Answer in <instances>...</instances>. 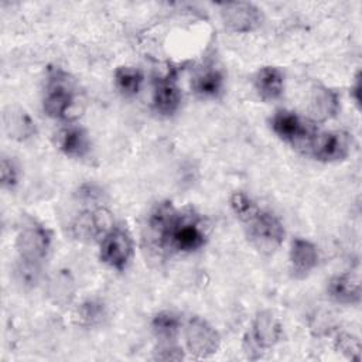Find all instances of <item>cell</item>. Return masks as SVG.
<instances>
[{
    "mask_svg": "<svg viewBox=\"0 0 362 362\" xmlns=\"http://www.w3.org/2000/svg\"><path fill=\"white\" fill-rule=\"evenodd\" d=\"M281 325L270 311H260L249 331V345L256 351L273 348L281 338Z\"/></svg>",
    "mask_w": 362,
    "mask_h": 362,
    "instance_id": "11",
    "label": "cell"
},
{
    "mask_svg": "<svg viewBox=\"0 0 362 362\" xmlns=\"http://www.w3.org/2000/svg\"><path fill=\"white\" fill-rule=\"evenodd\" d=\"M351 150V139L344 132H324L314 136L308 153L318 161L334 163L344 160Z\"/></svg>",
    "mask_w": 362,
    "mask_h": 362,
    "instance_id": "8",
    "label": "cell"
},
{
    "mask_svg": "<svg viewBox=\"0 0 362 362\" xmlns=\"http://www.w3.org/2000/svg\"><path fill=\"white\" fill-rule=\"evenodd\" d=\"M133 253L132 238L122 228H112L102 239L99 257L100 260L116 270H123Z\"/></svg>",
    "mask_w": 362,
    "mask_h": 362,
    "instance_id": "7",
    "label": "cell"
},
{
    "mask_svg": "<svg viewBox=\"0 0 362 362\" xmlns=\"http://www.w3.org/2000/svg\"><path fill=\"white\" fill-rule=\"evenodd\" d=\"M3 123L8 137H13L17 140H25L31 137L33 133H35V123L21 109H16L10 106L3 115Z\"/></svg>",
    "mask_w": 362,
    "mask_h": 362,
    "instance_id": "19",
    "label": "cell"
},
{
    "mask_svg": "<svg viewBox=\"0 0 362 362\" xmlns=\"http://www.w3.org/2000/svg\"><path fill=\"white\" fill-rule=\"evenodd\" d=\"M115 83L124 96H133L141 88L143 74L134 66H119L115 71Z\"/></svg>",
    "mask_w": 362,
    "mask_h": 362,
    "instance_id": "21",
    "label": "cell"
},
{
    "mask_svg": "<svg viewBox=\"0 0 362 362\" xmlns=\"http://www.w3.org/2000/svg\"><path fill=\"white\" fill-rule=\"evenodd\" d=\"M328 296L341 304H356L361 300L359 281L352 274L334 276L327 287Z\"/></svg>",
    "mask_w": 362,
    "mask_h": 362,
    "instance_id": "18",
    "label": "cell"
},
{
    "mask_svg": "<svg viewBox=\"0 0 362 362\" xmlns=\"http://www.w3.org/2000/svg\"><path fill=\"white\" fill-rule=\"evenodd\" d=\"M255 89L264 100H274L284 90V75L276 66H263L255 76Z\"/></svg>",
    "mask_w": 362,
    "mask_h": 362,
    "instance_id": "17",
    "label": "cell"
},
{
    "mask_svg": "<svg viewBox=\"0 0 362 362\" xmlns=\"http://www.w3.org/2000/svg\"><path fill=\"white\" fill-rule=\"evenodd\" d=\"M103 311H102V307L99 304H95V303H88V304H83V308H82V318L89 321V322H93L96 320H99L102 317Z\"/></svg>",
    "mask_w": 362,
    "mask_h": 362,
    "instance_id": "26",
    "label": "cell"
},
{
    "mask_svg": "<svg viewBox=\"0 0 362 362\" xmlns=\"http://www.w3.org/2000/svg\"><path fill=\"white\" fill-rule=\"evenodd\" d=\"M42 107L49 117L59 120H72L81 115L78 92L66 72L55 69L49 74Z\"/></svg>",
    "mask_w": 362,
    "mask_h": 362,
    "instance_id": "2",
    "label": "cell"
},
{
    "mask_svg": "<svg viewBox=\"0 0 362 362\" xmlns=\"http://www.w3.org/2000/svg\"><path fill=\"white\" fill-rule=\"evenodd\" d=\"M57 143L65 156L75 158L85 157L90 147L86 132L78 126H68L62 129L57 136Z\"/></svg>",
    "mask_w": 362,
    "mask_h": 362,
    "instance_id": "16",
    "label": "cell"
},
{
    "mask_svg": "<svg viewBox=\"0 0 362 362\" xmlns=\"http://www.w3.org/2000/svg\"><path fill=\"white\" fill-rule=\"evenodd\" d=\"M272 130L284 141L303 150H308L317 129L308 120L291 110H277L270 120Z\"/></svg>",
    "mask_w": 362,
    "mask_h": 362,
    "instance_id": "4",
    "label": "cell"
},
{
    "mask_svg": "<svg viewBox=\"0 0 362 362\" xmlns=\"http://www.w3.org/2000/svg\"><path fill=\"white\" fill-rule=\"evenodd\" d=\"M51 247V233L49 230L37 223L31 222L24 225L16 239V249L20 259L30 267L41 263Z\"/></svg>",
    "mask_w": 362,
    "mask_h": 362,
    "instance_id": "5",
    "label": "cell"
},
{
    "mask_svg": "<svg viewBox=\"0 0 362 362\" xmlns=\"http://www.w3.org/2000/svg\"><path fill=\"white\" fill-rule=\"evenodd\" d=\"M177 212L178 209L170 201H163L151 209L146 222L147 235L144 238L150 246L158 250H165L167 235L177 216Z\"/></svg>",
    "mask_w": 362,
    "mask_h": 362,
    "instance_id": "10",
    "label": "cell"
},
{
    "mask_svg": "<svg viewBox=\"0 0 362 362\" xmlns=\"http://www.w3.org/2000/svg\"><path fill=\"white\" fill-rule=\"evenodd\" d=\"M112 228H113L112 214L105 208H98V209L81 214L72 226L74 235L78 239H86V240L105 236Z\"/></svg>",
    "mask_w": 362,
    "mask_h": 362,
    "instance_id": "12",
    "label": "cell"
},
{
    "mask_svg": "<svg viewBox=\"0 0 362 362\" xmlns=\"http://www.w3.org/2000/svg\"><path fill=\"white\" fill-rule=\"evenodd\" d=\"M185 344L189 354L197 359L214 355L221 344L218 331L201 317H191L185 325Z\"/></svg>",
    "mask_w": 362,
    "mask_h": 362,
    "instance_id": "6",
    "label": "cell"
},
{
    "mask_svg": "<svg viewBox=\"0 0 362 362\" xmlns=\"http://www.w3.org/2000/svg\"><path fill=\"white\" fill-rule=\"evenodd\" d=\"M351 93L354 95L355 102L359 105V100H361V98H359V93H361V81H359V75L355 78V85L351 88Z\"/></svg>",
    "mask_w": 362,
    "mask_h": 362,
    "instance_id": "27",
    "label": "cell"
},
{
    "mask_svg": "<svg viewBox=\"0 0 362 362\" xmlns=\"http://www.w3.org/2000/svg\"><path fill=\"white\" fill-rule=\"evenodd\" d=\"M206 242L204 219L192 208L178 211L165 240V250L194 252Z\"/></svg>",
    "mask_w": 362,
    "mask_h": 362,
    "instance_id": "3",
    "label": "cell"
},
{
    "mask_svg": "<svg viewBox=\"0 0 362 362\" xmlns=\"http://www.w3.org/2000/svg\"><path fill=\"white\" fill-rule=\"evenodd\" d=\"M223 88V75L219 69L208 68L192 79V89L201 98H216Z\"/></svg>",
    "mask_w": 362,
    "mask_h": 362,
    "instance_id": "20",
    "label": "cell"
},
{
    "mask_svg": "<svg viewBox=\"0 0 362 362\" xmlns=\"http://www.w3.org/2000/svg\"><path fill=\"white\" fill-rule=\"evenodd\" d=\"M339 110V98L335 90L322 83L313 85L308 95V113L313 120L324 122L337 116Z\"/></svg>",
    "mask_w": 362,
    "mask_h": 362,
    "instance_id": "13",
    "label": "cell"
},
{
    "mask_svg": "<svg viewBox=\"0 0 362 362\" xmlns=\"http://www.w3.org/2000/svg\"><path fill=\"white\" fill-rule=\"evenodd\" d=\"M182 358H184L182 352L178 348L171 345H165L156 355V359H161V361H180Z\"/></svg>",
    "mask_w": 362,
    "mask_h": 362,
    "instance_id": "25",
    "label": "cell"
},
{
    "mask_svg": "<svg viewBox=\"0 0 362 362\" xmlns=\"http://www.w3.org/2000/svg\"><path fill=\"white\" fill-rule=\"evenodd\" d=\"M262 10L253 3L233 1L221 4L225 27L233 33H250L262 24Z\"/></svg>",
    "mask_w": 362,
    "mask_h": 362,
    "instance_id": "9",
    "label": "cell"
},
{
    "mask_svg": "<svg viewBox=\"0 0 362 362\" xmlns=\"http://www.w3.org/2000/svg\"><path fill=\"white\" fill-rule=\"evenodd\" d=\"M154 334L163 341H171L180 329V318L173 311H161L151 321Z\"/></svg>",
    "mask_w": 362,
    "mask_h": 362,
    "instance_id": "22",
    "label": "cell"
},
{
    "mask_svg": "<svg viewBox=\"0 0 362 362\" xmlns=\"http://www.w3.org/2000/svg\"><path fill=\"white\" fill-rule=\"evenodd\" d=\"M1 185L4 188H13L18 180V170L13 160L3 157L1 158Z\"/></svg>",
    "mask_w": 362,
    "mask_h": 362,
    "instance_id": "24",
    "label": "cell"
},
{
    "mask_svg": "<svg viewBox=\"0 0 362 362\" xmlns=\"http://www.w3.org/2000/svg\"><path fill=\"white\" fill-rule=\"evenodd\" d=\"M290 264L294 277H307L318 264V250L307 239L296 238L290 249Z\"/></svg>",
    "mask_w": 362,
    "mask_h": 362,
    "instance_id": "14",
    "label": "cell"
},
{
    "mask_svg": "<svg viewBox=\"0 0 362 362\" xmlns=\"http://www.w3.org/2000/svg\"><path fill=\"white\" fill-rule=\"evenodd\" d=\"M181 102V92L175 83L174 75L170 72L158 78L154 85V92H153V106L157 113L163 116H170L173 115Z\"/></svg>",
    "mask_w": 362,
    "mask_h": 362,
    "instance_id": "15",
    "label": "cell"
},
{
    "mask_svg": "<svg viewBox=\"0 0 362 362\" xmlns=\"http://www.w3.org/2000/svg\"><path fill=\"white\" fill-rule=\"evenodd\" d=\"M337 348L351 359H359L361 344L359 339L351 334H341L337 338Z\"/></svg>",
    "mask_w": 362,
    "mask_h": 362,
    "instance_id": "23",
    "label": "cell"
},
{
    "mask_svg": "<svg viewBox=\"0 0 362 362\" xmlns=\"http://www.w3.org/2000/svg\"><path fill=\"white\" fill-rule=\"evenodd\" d=\"M230 206L235 215L243 222L247 238L256 249L264 253L274 252L284 240V226L272 212L262 209L243 192H233Z\"/></svg>",
    "mask_w": 362,
    "mask_h": 362,
    "instance_id": "1",
    "label": "cell"
}]
</instances>
